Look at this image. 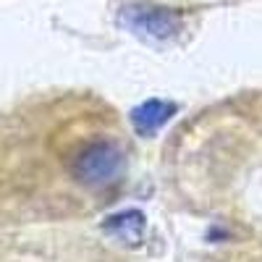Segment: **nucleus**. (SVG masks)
Listing matches in <instances>:
<instances>
[{
  "mask_svg": "<svg viewBox=\"0 0 262 262\" xmlns=\"http://www.w3.org/2000/svg\"><path fill=\"white\" fill-rule=\"evenodd\" d=\"M102 231L111 233L113 238H118V242H123L126 247H137V244H142V238H144L147 217L139 210H121V212H116L111 217H105Z\"/></svg>",
  "mask_w": 262,
  "mask_h": 262,
  "instance_id": "nucleus-4",
  "label": "nucleus"
},
{
  "mask_svg": "<svg viewBox=\"0 0 262 262\" xmlns=\"http://www.w3.org/2000/svg\"><path fill=\"white\" fill-rule=\"evenodd\" d=\"M121 27L134 32L144 39H168L179 32L181 16L170 8H144V6H131L121 11Z\"/></svg>",
  "mask_w": 262,
  "mask_h": 262,
  "instance_id": "nucleus-2",
  "label": "nucleus"
},
{
  "mask_svg": "<svg viewBox=\"0 0 262 262\" xmlns=\"http://www.w3.org/2000/svg\"><path fill=\"white\" fill-rule=\"evenodd\" d=\"M176 111H179L176 102L152 97V100H144L142 105H137L134 111H131V123H134V131L139 137H152L158 128H163L173 116H176Z\"/></svg>",
  "mask_w": 262,
  "mask_h": 262,
  "instance_id": "nucleus-3",
  "label": "nucleus"
},
{
  "mask_svg": "<svg viewBox=\"0 0 262 262\" xmlns=\"http://www.w3.org/2000/svg\"><path fill=\"white\" fill-rule=\"evenodd\" d=\"M123 152L113 142H95L86 144L71 160V176L90 189H102L121 179L123 173Z\"/></svg>",
  "mask_w": 262,
  "mask_h": 262,
  "instance_id": "nucleus-1",
  "label": "nucleus"
}]
</instances>
